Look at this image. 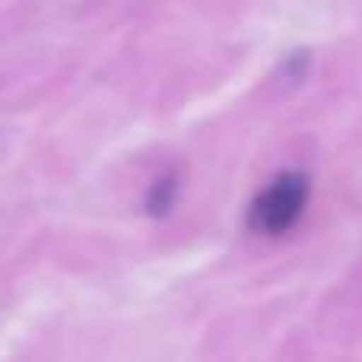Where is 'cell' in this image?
Instances as JSON below:
<instances>
[{
    "label": "cell",
    "instance_id": "1",
    "mask_svg": "<svg viewBox=\"0 0 362 362\" xmlns=\"http://www.w3.org/2000/svg\"><path fill=\"white\" fill-rule=\"evenodd\" d=\"M308 175L305 172H283L251 200L248 206V229L257 235H283L299 223L308 204Z\"/></svg>",
    "mask_w": 362,
    "mask_h": 362
},
{
    "label": "cell",
    "instance_id": "2",
    "mask_svg": "<svg viewBox=\"0 0 362 362\" xmlns=\"http://www.w3.org/2000/svg\"><path fill=\"white\" fill-rule=\"evenodd\" d=\"M175 197H178V175H163L153 181V187L146 191V213L156 219L169 216L172 206H175Z\"/></svg>",
    "mask_w": 362,
    "mask_h": 362
}]
</instances>
